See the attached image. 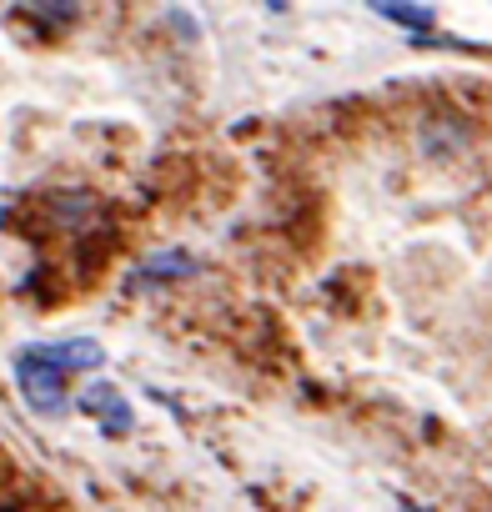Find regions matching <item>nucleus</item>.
<instances>
[{
    "mask_svg": "<svg viewBox=\"0 0 492 512\" xmlns=\"http://www.w3.org/2000/svg\"><path fill=\"white\" fill-rule=\"evenodd\" d=\"M16 382H21V397L31 402V412H41V417L66 412V377H61L56 367H46V362L36 357V347H26V352L16 357Z\"/></svg>",
    "mask_w": 492,
    "mask_h": 512,
    "instance_id": "1",
    "label": "nucleus"
},
{
    "mask_svg": "<svg viewBox=\"0 0 492 512\" xmlns=\"http://www.w3.org/2000/svg\"><path fill=\"white\" fill-rule=\"evenodd\" d=\"M36 357H41L46 367H56L61 377H66V372H86V367H101V362H106L101 342H51V347H36Z\"/></svg>",
    "mask_w": 492,
    "mask_h": 512,
    "instance_id": "2",
    "label": "nucleus"
},
{
    "mask_svg": "<svg viewBox=\"0 0 492 512\" xmlns=\"http://www.w3.org/2000/svg\"><path fill=\"white\" fill-rule=\"evenodd\" d=\"M81 407H86V412H96V417L106 422V432H126V427H131V407H126V397H121L111 382H96V387H86Z\"/></svg>",
    "mask_w": 492,
    "mask_h": 512,
    "instance_id": "3",
    "label": "nucleus"
},
{
    "mask_svg": "<svg viewBox=\"0 0 492 512\" xmlns=\"http://www.w3.org/2000/svg\"><path fill=\"white\" fill-rule=\"evenodd\" d=\"M201 272V262L191 251H161V256H151V262L136 272V287L141 282H176V277H196Z\"/></svg>",
    "mask_w": 492,
    "mask_h": 512,
    "instance_id": "4",
    "label": "nucleus"
},
{
    "mask_svg": "<svg viewBox=\"0 0 492 512\" xmlns=\"http://www.w3.org/2000/svg\"><path fill=\"white\" fill-rule=\"evenodd\" d=\"M377 16H387V21H397V26H412V31H427V26H432V11H427V6H392V0H382Z\"/></svg>",
    "mask_w": 492,
    "mask_h": 512,
    "instance_id": "5",
    "label": "nucleus"
},
{
    "mask_svg": "<svg viewBox=\"0 0 492 512\" xmlns=\"http://www.w3.org/2000/svg\"><path fill=\"white\" fill-rule=\"evenodd\" d=\"M402 512H417V507H412V502H402Z\"/></svg>",
    "mask_w": 492,
    "mask_h": 512,
    "instance_id": "6",
    "label": "nucleus"
}]
</instances>
